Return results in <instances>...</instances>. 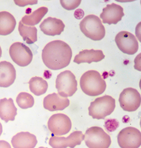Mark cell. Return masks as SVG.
Instances as JSON below:
<instances>
[{"label": "cell", "instance_id": "3", "mask_svg": "<svg viewBox=\"0 0 141 148\" xmlns=\"http://www.w3.org/2000/svg\"><path fill=\"white\" fill-rule=\"evenodd\" d=\"M79 26L84 34L94 41H100L105 36V29L101 21L94 14L85 17L80 22Z\"/></svg>", "mask_w": 141, "mask_h": 148}, {"label": "cell", "instance_id": "28", "mask_svg": "<svg viewBox=\"0 0 141 148\" xmlns=\"http://www.w3.org/2000/svg\"><path fill=\"white\" fill-rule=\"evenodd\" d=\"M1 54H2V50H1V46H0V58H1Z\"/></svg>", "mask_w": 141, "mask_h": 148}, {"label": "cell", "instance_id": "11", "mask_svg": "<svg viewBox=\"0 0 141 148\" xmlns=\"http://www.w3.org/2000/svg\"><path fill=\"white\" fill-rule=\"evenodd\" d=\"M115 40L118 49L125 54L133 55L138 51V41L135 36L129 32H119Z\"/></svg>", "mask_w": 141, "mask_h": 148}, {"label": "cell", "instance_id": "18", "mask_svg": "<svg viewBox=\"0 0 141 148\" xmlns=\"http://www.w3.org/2000/svg\"><path fill=\"white\" fill-rule=\"evenodd\" d=\"M105 58L103 51L100 50L86 49L80 51L79 54L75 56L73 62L78 64L82 63L91 64L92 62H98Z\"/></svg>", "mask_w": 141, "mask_h": 148}, {"label": "cell", "instance_id": "12", "mask_svg": "<svg viewBox=\"0 0 141 148\" xmlns=\"http://www.w3.org/2000/svg\"><path fill=\"white\" fill-rule=\"evenodd\" d=\"M84 135L82 132L76 131L73 132L67 138L64 137L52 136L49 141V145L54 148H74L81 144L84 140Z\"/></svg>", "mask_w": 141, "mask_h": 148}, {"label": "cell", "instance_id": "9", "mask_svg": "<svg viewBox=\"0 0 141 148\" xmlns=\"http://www.w3.org/2000/svg\"><path fill=\"white\" fill-rule=\"evenodd\" d=\"M118 101L123 110L128 112H134L140 106L141 95L138 91L134 88H126L120 94Z\"/></svg>", "mask_w": 141, "mask_h": 148}, {"label": "cell", "instance_id": "23", "mask_svg": "<svg viewBox=\"0 0 141 148\" xmlns=\"http://www.w3.org/2000/svg\"><path fill=\"white\" fill-rule=\"evenodd\" d=\"M28 83L30 91L35 95L41 96L44 94L47 91L48 88L47 82L41 77H33Z\"/></svg>", "mask_w": 141, "mask_h": 148}, {"label": "cell", "instance_id": "15", "mask_svg": "<svg viewBox=\"0 0 141 148\" xmlns=\"http://www.w3.org/2000/svg\"><path fill=\"white\" fill-rule=\"evenodd\" d=\"M65 27L61 20L51 17L45 19L40 25L41 31L44 34L52 36L60 35Z\"/></svg>", "mask_w": 141, "mask_h": 148}, {"label": "cell", "instance_id": "25", "mask_svg": "<svg viewBox=\"0 0 141 148\" xmlns=\"http://www.w3.org/2000/svg\"><path fill=\"white\" fill-rule=\"evenodd\" d=\"M62 7L67 10H71L76 9L80 5L81 1H60Z\"/></svg>", "mask_w": 141, "mask_h": 148}, {"label": "cell", "instance_id": "26", "mask_svg": "<svg viewBox=\"0 0 141 148\" xmlns=\"http://www.w3.org/2000/svg\"><path fill=\"white\" fill-rule=\"evenodd\" d=\"M14 2L17 5L23 7L24 6L31 5L37 4L38 3L37 1H14Z\"/></svg>", "mask_w": 141, "mask_h": 148}, {"label": "cell", "instance_id": "22", "mask_svg": "<svg viewBox=\"0 0 141 148\" xmlns=\"http://www.w3.org/2000/svg\"><path fill=\"white\" fill-rule=\"evenodd\" d=\"M48 12V8L45 7L40 8L29 15L24 16L21 21L25 25L34 26L41 21Z\"/></svg>", "mask_w": 141, "mask_h": 148}, {"label": "cell", "instance_id": "7", "mask_svg": "<svg viewBox=\"0 0 141 148\" xmlns=\"http://www.w3.org/2000/svg\"><path fill=\"white\" fill-rule=\"evenodd\" d=\"M9 54L13 62L20 66H26L32 60L33 54L31 50L22 43L12 44L10 48Z\"/></svg>", "mask_w": 141, "mask_h": 148}, {"label": "cell", "instance_id": "4", "mask_svg": "<svg viewBox=\"0 0 141 148\" xmlns=\"http://www.w3.org/2000/svg\"><path fill=\"white\" fill-rule=\"evenodd\" d=\"M115 106V99L111 96L105 95L97 98L91 102L88 108L89 115L94 119H104L113 112Z\"/></svg>", "mask_w": 141, "mask_h": 148}, {"label": "cell", "instance_id": "10", "mask_svg": "<svg viewBox=\"0 0 141 148\" xmlns=\"http://www.w3.org/2000/svg\"><path fill=\"white\" fill-rule=\"evenodd\" d=\"M49 131L55 136H61L68 133L71 130L72 123L68 116L63 114H54L48 123Z\"/></svg>", "mask_w": 141, "mask_h": 148}, {"label": "cell", "instance_id": "5", "mask_svg": "<svg viewBox=\"0 0 141 148\" xmlns=\"http://www.w3.org/2000/svg\"><path fill=\"white\" fill-rule=\"evenodd\" d=\"M84 140L86 146L90 148H108L111 144L110 136L98 127L88 129Z\"/></svg>", "mask_w": 141, "mask_h": 148}, {"label": "cell", "instance_id": "27", "mask_svg": "<svg viewBox=\"0 0 141 148\" xmlns=\"http://www.w3.org/2000/svg\"><path fill=\"white\" fill-rule=\"evenodd\" d=\"M3 132V127L2 125H1V123H0V136H1V135L2 134Z\"/></svg>", "mask_w": 141, "mask_h": 148}, {"label": "cell", "instance_id": "2", "mask_svg": "<svg viewBox=\"0 0 141 148\" xmlns=\"http://www.w3.org/2000/svg\"><path fill=\"white\" fill-rule=\"evenodd\" d=\"M80 85L85 94L93 97L103 94L106 88L105 80L95 70L88 71L83 74L80 79Z\"/></svg>", "mask_w": 141, "mask_h": 148}, {"label": "cell", "instance_id": "13", "mask_svg": "<svg viewBox=\"0 0 141 148\" xmlns=\"http://www.w3.org/2000/svg\"><path fill=\"white\" fill-rule=\"evenodd\" d=\"M124 15L123 8L121 6L113 3L107 5L106 7L104 8L100 17L104 24L116 25L121 20Z\"/></svg>", "mask_w": 141, "mask_h": 148}, {"label": "cell", "instance_id": "20", "mask_svg": "<svg viewBox=\"0 0 141 148\" xmlns=\"http://www.w3.org/2000/svg\"><path fill=\"white\" fill-rule=\"evenodd\" d=\"M16 22L14 16L7 12H0V35L10 34L15 29Z\"/></svg>", "mask_w": 141, "mask_h": 148}, {"label": "cell", "instance_id": "21", "mask_svg": "<svg viewBox=\"0 0 141 148\" xmlns=\"http://www.w3.org/2000/svg\"><path fill=\"white\" fill-rule=\"evenodd\" d=\"M18 31L24 41L28 44H33L37 41V29L34 26L24 25L20 21Z\"/></svg>", "mask_w": 141, "mask_h": 148}, {"label": "cell", "instance_id": "19", "mask_svg": "<svg viewBox=\"0 0 141 148\" xmlns=\"http://www.w3.org/2000/svg\"><path fill=\"white\" fill-rule=\"evenodd\" d=\"M17 109L11 98L0 100V118L7 123L9 121H14L17 114Z\"/></svg>", "mask_w": 141, "mask_h": 148}, {"label": "cell", "instance_id": "1", "mask_svg": "<svg viewBox=\"0 0 141 148\" xmlns=\"http://www.w3.org/2000/svg\"><path fill=\"white\" fill-rule=\"evenodd\" d=\"M72 51L69 46L61 40L48 43L42 51V57L44 65L53 70H60L70 64Z\"/></svg>", "mask_w": 141, "mask_h": 148}, {"label": "cell", "instance_id": "14", "mask_svg": "<svg viewBox=\"0 0 141 148\" xmlns=\"http://www.w3.org/2000/svg\"><path fill=\"white\" fill-rule=\"evenodd\" d=\"M43 104L44 108L51 112L62 111L69 106L70 101L67 98L54 93L44 98Z\"/></svg>", "mask_w": 141, "mask_h": 148}, {"label": "cell", "instance_id": "6", "mask_svg": "<svg viewBox=\"0 0 141 148\" xmlns=\"http://www.w3.org/2000/svg\"><path fill=\"white\" fill-rule=\"evenodd\" d=\"M56 88L59 94L62 97H71L77 90L76 77L70 71L61 72L57 77Z\"/></svg>", "mask_w": 141, "mask_h": 148}, {"label": "cell", "instance_id": "8", "mask_svg": "<svg viewBox=\"0 0 141 148\" xmlns=\"http://www.w3.org/2000/svg\"><path fill=\"white\" fill-rule=\"evenodd\" d=\"M118 145L121 148H138L141 145V133L133 127L123 129L118 136Z\"/></svg>", "mask_w": 141, "mask_h": 148}, {"label": "cell", "instance_id": "16", "mask_svg": "<svg viewBox=\"0 0 141 148\" xmlns=\"http://www.w3.org/2000/svg\"><path fill=\"white\" fill-rule=\"evenodd\" d=\"M16 71L14 66L6 61L0 62V87L8 88L14 83Z\"/></svg>", "mask_w": 141, "mask_h": 148}, {"label": "cell", "instance_id": "24", "mask_svg": "<svg viewBox=\"0 0 141 148\" xmlns=\"http://www.w3.org/2000/svg\"><path fill=\"white\" fill-rule=\"evenodd\" d=\"M16 102L19 107L22 109H27L32 107L34 104V99L33 96L29 93L22 92L17 96Z\"/></svg>", "mask_w": 141, "mask_h": 148}, {"label": "cell", "instance_id": "17", "mask_svg": "<svg viewBox=\"0 0 141 148\" xmlns=\"http://www.w3.org/2000/svg\"><path fill=\"white\" fill-rule=\"evenodd\" d=\"M13 147L15 148H33L38 143L36 136L28 132H21L13 137Z\"/></svg>", "mask_w": 141, "mask_h": 148}]
</instances>
